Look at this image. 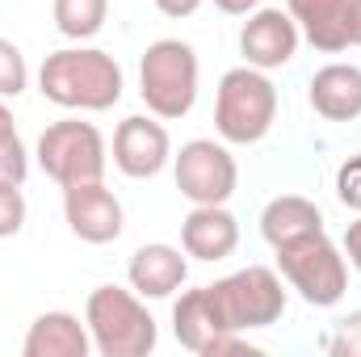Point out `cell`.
<instances>
[{"mask_svg": "<svg viewBox=\"0 0 361 357\" xmlns=\"http://www.w3.org/2000/svg\"><path fill=\"white\" fill-rule=\"evenodd\" d=\"M307 101L328 122H353L361 118V68L357 63H328L311 76Z\"/></svg>", "mask_w": 361, "mask_h": 357, "instance_id": "obj_15", "label": "cell"}, {"mask_svg": "<svg viewBox=\"0 0 361 357\" xmlns=\"http://www.w3.org/2000/svg\"><path fill=\"white\" fill-rule=\"evenodd\" d=\"M34 156H38V169L55 181L59 189L85 185V181H105V164H109L101 131L92 122H80V118L51 122L38 135Z\"/></svg>", "mask_w": 361, "mask_h": 357, "instance_id": "obj_7", "label": "cell"}, {"mask_svg": "<svg viewBox=\"0 0 361 357\" xmlns=\"http://www.w3.org/2000/svg\"><path fill=\"white\" fill-rule=\"evenodd\" d=\"M8 135H17V122H13V109H8L4 97H0V139H8Z\"/></svg>", "mask_w": 361, "mask_h": 357, "instance_id": "obj_29", "label": "cell"}, {"mask_svg": "<svg viewBox=\"0 0 361 357\" xmlns=\"http://www.w3.org/2000/svg\"><path fill=\"white\" fill-rule=\"evenodd\" d=\"M173 160V139L164 131V122L143 118V114H130L118 122L114 131V164L118 173L130 181H152L164 173V164Z\"/></svg>", "mask_w": 361, "mask_h": 357, "instance_id": "obj_9", "label": "cell"}, {"mask_svg": "<svg viewBox=\"0 0 361 357\" xmlns=\"http://www.w3.org/2000/svg\"><path fill=\"white\" fill-rule=\"evenodd\" d=\"M105 13H109V0H55V30L63 38L85 42L92 34H101Z\"/></svg>", "mask_w": 361, "mask_h": 357, "instance_id": "obj_19", "label": "cell"}, {"mask_svg": "<svg viewBox=\"0 0 361 357\" xmlns=\"http://www.w3.org/2000/svg\"><path fill=\"white\" fill-rule=\"evenodd\" d=\"M85 324L92 337V353L101 357H147L160 332L147 303L122 286H97L85 303Z\"/></svg>", "mask_w": 361, "mask_h": 357, "instance_id": "obj_2", "label": "cell"}, {"mask_svg": "<svg viewBox=\"0 0 361 357\" xmlns=\"http://www.w3.org/2000/svg\"><path fill=\"white\" fill-rule=\"evenodd\" d=\"M185 277H189V257L173 244H143L126 265V282L139 298H173L185 286Z\"/></svg>", "mask_w": 361, "mask_h": 357, "instance_id": "obj_13", "label": "cell"}, {"mask_svg": "<svg viewBox=\"0 0 361 357\" xmlns=\"http://www.w3.org/2000/svg\"><path fill=\"white\" fill-rule=\"evenodd\" d=\"M286 13L315 51H349V0H286Z\"/></svg>", "mask_w": 361, "mask_h": 357, "instance_id": "obj_14", "label": "cell"}, {"mask_svg": "<svg viewBox=\"0 0 361 357\" xmlns=\"http://www.w3.org/2000/svg\"><path fill=\"white\" fill-rule=\"evenodd\" d=\"M214 8L227 13V17H248V13L261 8V0H214Z\"/></svg>", "mask_w": 361, "mask_h": 357, "instance_id": "obj_27", "label": "cell"}, {"mask_svg": "<svg viewBox=\"0 0 361 357\" xmlns=\"http://www.w3.org/2000/svg\"><path fill=\"white\" fill-rule=\"evenodd\" d=\"M156 8H160L164 17H193V13L202 8V0H156Z\"/></svg>", "mask_w": 361, "mask_h": 357, "instance_id": "obj_26", "label": "cell"}, {"mask_svg": "<svg viewBox=\"0 0 361 357\" xmlns=\"http://www.w3.org/2000/svg\"><path fill=\"white\" fill-rule=\"evenodd\" d=\"M336 198H341L349 210H357L361 214V152L357 156H349V160L336 169Z\"/></svg>", "mask_w": 361, "mask_h": 357, "instance_id": "obj_24", "label": "cell"}, {"mask_svg": "<svg viewBox=\"0 0 361 357\" xmlns=\"http://www.w3.org/2000/svg\"><path fill=\"white\" fill-rule=\"evenodd\" d=\"M25 227V193L13 181H0V240L17 236Z\"/></svg>", "mask_w": 361, "mask_h": 357, "instance_id": "obj_22", "label": "cell"}, {"mask_svg": "<svg viewBox=\"0 0 361 357\" xmlns=\"http://www.w3.org/2000/svg\"><path fill=\"white\" fill-rule=\"evenodd\" d=\"M341 253H345V261L361 273V219H353V223L345 227V244H341Z\"/></svg>", "mask_w": 361, "mask_h": 357, "instance_id": "obj_25", "label": "cell"}, {"mask_svg": "<svg viewBox=\"0 0 361 357\" xmlns=\"http://www.w3.org/2000/svg\"><path fill=\"white\" fill-rule=\"evenodd\" d=\"M311 231H324V210L302 193H281L261 210V236L269 248H281V244L311 236Z\"/></svg>", "mask_w": 361, "mask_h": 357, "instance_id": "obj_17", "label": "cell"}, {"mask_svg": "<svg viewBox=\"0 0 361 357\" xmlns=\"http://www.w3.org/2000/svg\"><path fill=\"white\" fill-rule=\"evenodd\" d=\"M298 25L290 13L281 8H257L248 13L244 30H240V55L248 68H261V72H273V68H286L294 55H298Z\"/></svg>", "mask_w": 361, "mask_h": 357, "instance_id": "obj_11", "label": "cell"}, {"mask_svg": "<svg viewBox=\"0 0 361 357\" xmlns=\"http://www.w3.org/2000/svg\"><path fill=\"white\" fill-rule=\"evenodd\" d=\"M63 219L76 240L85 244H114L126 227L122 202L105 189V181H85L63 189Z\"/></svg>", "mask_w": 361, "mask_h": 357, "instance_id": "obj_10", "label": "cell"}, {"mask_svg": "<svg viewBox=\"0 0 361 357\" xmlns=\"http://www.w3.org/2000/svg\"><path fill=\"white\" fill-rule=\"evenodd\" d=\"M173 177H177L180 198H189L193 206H227L240 185V169L223 143L189 139L173 156Z\"/></svg>", "mask_w": 361, "mask_h": 357, "instance_id": "obj_8", "label": "cell"}, {"mask_svg": "<svg viewBox=\"0 0 361 357\" xmlns=\"http://www.w3.org/2000/svg\"><path fill=\"white\" fill-rule=\"evenodd\" d=\"M30 89V68L17 42L0 38V97H21Z\"/></svg>", "mask_w": 361, "mask_h": 357, "instance_id": "obj_20", "label": "cell"}, {"mask_svg": "<svg viewBox=\"0 0 361 357\" xmlns=\"http://www.w3.org/2000/svg\"><path fill=\"white\" fill-rule=\"evenodd\" d=\"M122 68L109 51L97 47H63L42 59L38 68V92L59 109L80 114H105L122 101Z\"/></svg>", "mask_w": 361, "mask_h": 357, "instance_id": "obj_1", "label": "cell"}, {"mask_svg": "<svg viewBox=\"0 0 361 357\" xmlns=\"http://www.w3.org/2000/svg\"><path fill=\"white\" fill-rule=\"evenodd\" d=\"M210 303L219 311V324L227 332H257L286 315V290L281 277L265 265H248L231 277H219L206 286Z\"/></svg>", "mask_w": 361, "mask_h": 357, "instance_id": "obj_6", "label": "cell"}, {"mask_svg": "<svg viewBox=\"0 0 361 357\" xmlns=\"http://www.w3.org/2000/svg\"><path fill=\"white\" fill-rule=\"evenodd\" d=\"M25 357H89L92 353V337L89 324H80L72 311H42L25 341H21Z\"/></svg>", "mask_w": 361, "mask_h": 357, "instance_id": "obj_16", "label": "cell"}, {"mask_svg": "<svg viewBox=\"0 0 361 357\" xmlns=\"http://www.w3.org/2000/svg\"><path fill=\"white\" fill-rule=\"evenodd\" d=\"M180 248L193 261H227L240 248V223L227 206H193L180 219Z\"/></svg>", "mask_w": 361, "mask_h": 357, "instance_id": "obj_12", "label": "cell"}, {"mask_svg": "<svg viewBox=\"0 0 361 357\" xmlns=\"http://www.w3.org/2000/svg\"><path fill=\"white\" fill-rule=\"evenodd\" d=\"M219 332H227V328L219 324V311L210 303V290L206 286L180 290V298L173 303V337L180 341V349L202 353Z\"/></svg>", "mask_w": 361, "mask_h": 357, "instance_id": "obj_18", "label": "cell"}, {"mask_svg": "<svg viewBox=\"0 0 361 357\" xmlns=\"http://www.w3.org/2000/svg\"><path fill=\"white\" fill-rule=\"evenodd\" d=\"M139 97L164 122L185 118L197 101V55H193V47L180 38L152 42L139 59Z\"/></svg>", "mask_w": 361, "mask_h": 357, "instance_id": "obj_5", "label": "cell"}, {"mask_svg": "<svg viewBox=\"0 0 361 357\" xmlns=\"http://www.w3.org/2000/svg\"><path fill=\"white\" fill-rule=\"evenodd\" d=\"M277 253V269L286 277L290 290H298V298L307 307H336L349 290V261L341 253V244L328 240V231H311L298 236Z\"/></svg>", "mask_w": 361, "mask_h": 357, "instance_id": "obj_4", "label": "cell"}, {"mask_svg": "<svg viewBox=\"0 0 361 357\" xmlns=\"http://www.w3.org/2000/svg\"><path fill=\"white\" fill-rule=\"evenodd\" d=\"M277 122V89L261 68H231L214 92V131L223 143L252 147Z\"/></svg>", "mask_w": 361, "mask_h": 357, "instance_id": "obj_3", "label": "cell"}, {"mask_svg": "<svg viewBox=\"0 0 361 357\" xmlns=\"http://www.w3.org/2000/svg\"><path fill=\"white\" fill-rule=\"evenodd\" d=\"M324 349L332 357H361V311H349L345 320H336V328L328 332Z\"/></svg>", "mask_w": 361, "mask_h": 357, "instance_id": "obj_21", "label": "cell"}, {"mask_svg": "<svg viewBox=\"0 0 361 357\" xmlns=\"http://www.w3.org/2000/svg\"><path fill=\"white\" fill-rule=\"evenodd\" d=\"M349 47H361V0H349Z\"/></svg>", "mask_w": 361, "mask_h": 357, "instance_id": "obj_28", "label": "cell"}, {"mask_svg": "<svg viewBox=\"0 0 361 357\" xmlns=\"http://www.w3.org/2000/svg\"><path fill=\"white\" fill-rule=\"evenodd\" d=\"M25 177H30V152H25L21 135H8V139H0V181L25 185Z\"/></svg>", "mask_w": 361, "mask_h": 357, "instance_id": "obj_23", "label": "cell"}]
</instances>
